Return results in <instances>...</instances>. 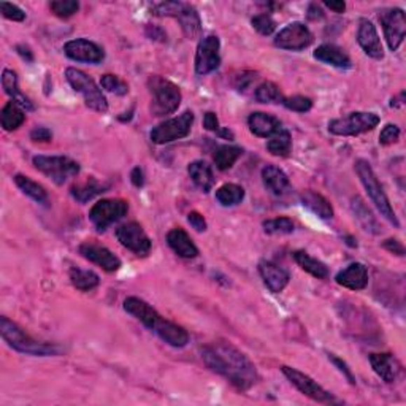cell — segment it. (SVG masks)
Returning a JSON list of instances; mask_svg holds the SVG:
<instances>
[{"label": "cell", "instance_id": "cell-36", "mask_svg": "<svg viewBox=\"0 0 406 406\" xmlns=\"http://www.w3.org/2000/svg\"><path fill=\"white\" fill-rule=\"evenodd\" d=\"M267 149L273 156L288 158L292 151V139L289 130L281 129L273 136H270L267 141Z\"/></svg>", "mask_w": 406, "mask_h": 406}, {"label": "cell", "instance_id": "cell-44", "mask_svg": "<svg viewBox=\"0 0 406 406\" xmlns=\"http://www.w3.org/2000/svg\"><path fill=\"white\" fill-rule=\"evenodd\" d=\"M251 24H253V27L260 35H272L274 31H276V22H274L273 18L268 13L255 15L253 20H251Z\"/></svg>", "mask_w": 406, "mask_h": 406}, {"label": "cell", "instance_id": "cell-52", "mask_svg": "<svg viewBox=\"0 0 406 406\" xmlns=\"http://www.w3.org/2000/svg\"><path fill=\"white\" fill-rule=\"evenodd\" d=\"M130 180H132L135 188H141L145 184V173H143L140 167H135L132 173H130Z\"/></svg>", "mask_w": 406, "mask_h": 406}, {"label": "cell", "instance_id": "cell-6", "mask_svg": "<svg viewBox=\"0 0 406 406\" xmlns=\"http://www.w3.org/2000/svg\"><path fill=\"white\" fill-rule=\"evenodd\" d=\"M153 15L156 16H172L180 21L184 35L189 40H194L202 32V20L197 10L190 4L184 2H162L154 4L151 7Z\"/></svg>", "mask_w": 406, "mask_h": 406}, {"label": "cell", "instance_id": "cell-12", "mask_svg": "<svg viewBox=\"0 0 406 406\" xmlns=\"http://www.w3.org/2000/svg\"><path fill=\"white\" fill-rule=\"evenodd\" d=\"M281 372L284 373L286 378L290 381L292 386H295L297 389L303 393V396L309 397L312 400H314V402L326 403V405L340 403L330 392L326 391L321 384L316 383L312 376L304 374L303 372H300V370L284 365V367H281Z\"/></svg>", "mask_w": 406, "mask_h": 406}, {"label": "cell", "instance_id": "cell-19", "mask_svg": "<svg viewBox=\"0 0 406 406\" xmlns=\"http://www.w3.org/2000/svg\"><path fill=\"white\" fill-rule=\"evenodd\" d=\"M357 41H359L360 48L365 52L367 56L376 61H381L384 57V48L381 43V38L376 31L374 24L367 20V18H362L359 21V29H357Z\"/></svg>", "mask_w": 406, "mask_h": 406}, {"label": "cell", "instance_id": "cell-18", "mask_svg": "<svg viewBox=\"0 0 406 406\" xmlns=\"http://www.w3.org/2000/svg\"><path fill=\"white\" fill-rule=\"evenodd\" d=\"M78 251L83 258L88 259L89 262H92V264L95 265H99L100 268H104L105 272L113 273L121 268V259H119L116 254H113L108 248L102 246V244H97L94 241H86L81 244Z\"/></svg>", "mask_w": 406, "mask_h": 406}, {"label": "cell", "instance_id": "cell-23", "mask_svg": "<svg viewBox=\"0 0 406 406\" xmlns=\"http://www.w3.org/2000/svg\"><path fill=\"white\" fill-rule=\"evenodd\" d=\"M313 56L314 59H318L319 62L332 65V67H337L342 70H348L352 67V62H351V57L348 56V52L337 45H332V43L321 45L316 48Z\"/></svg>", "mask_w": 406, "mask_h": 406}, {"label": "cell", "instance_id": "cell-5", "mask_svg": "<svg viewBox=\"0 0 406 406\" xmlns=\"http://www.w3.org/2000/svg\"><path fill=\"white\" fill-rule=\"evenodd\" d=\"M149 92H151V113L154 116H165L175 113L181 105V91L175 83L162 78V76H151L148 81Z\"/></svg>", "mask_w": 406, "mask_h": 406}, {"label": "cell", "instance_id": "cell-9", "mask_svg": "<svg viewBox=\"0 0 406 406\" xmlns=\"http://www.w3.org/2000/svg\"><path fill=\"white\" fill-rule=\"evenodd\" d=\"M32 162L35 169L59 186L80 173V164L65 156H35Z\"/></svg>", "mask_w": 406, "mask_h": 406}, {"label": "cell", "instance_id": "cell-28", "mask_svg": "<svg viewBox=\"0 0 406 406\" xmlns=\"http://www.w3.org/2000/svg\"><path fill=\"white\" fill-rule=\"evenodd\" d=\"M188 173L195 186L202 189L203 192H210L213 189L214 175L211 167L205 160H194V162H190L188 167Z\"/></svg>", "mask_w": 406, "mask_h": 406}, {"label": "cell", "instance_id": "cell-55", "mask_svg": "<svg viewBox=\"0 0 406 406\" xmlns=\"http://www.w3.org/2000/svg\"><path fill=\"white\" fill-rule=\"evenodd\" d=\"M16 50H18V52H20V55H21V57H22V59H26L27 62H32V61H34L32 51L29 50L27 46H24V45H18V46H16Z\"/></svg>", "mask_w": 406, "mask_h": 406}, {"label": "cell", "instance_id": "cell-22", "mask_svg": "<svg viewBox=\"0 0 406 406\" xmlns=\"http://www.w3.org/2000/svg\"><path fill=\"white\" fill-rule=\"evenodd\" d=\"M370 363L373 372L379 376L384 383H396L400 374V363L389 352L381 354H370Z\"/></svg>", "mask_w": 406, "mask_h": 406}, {"label": "cell", "instance_id": "cell-13", "mask_svg": "<svg viewBox=\"0 0 406 406\" xmlns=\"http://www.w3.org/2000/svg\"><path fill=\"white\" fill-rule=\"evenodd\" d=\"M379 22L391 51H397L406 35V18L402 8H384L379 11Z\"/></svg>", "mask_w": 406, "mask_h": 406}, {"label": "cell", "instance_id": "cell-2", "mask_svg": "<svg viewBox=\"0 0 406 406\" xmlns=\"http://www.w3.org/2000/svg\"><path fill=\"white\" fill-rule=\"evenodd\" d=\"M124 309L173 348H184L189 343V333L181 326L162 318L151 304L141 298L127 297L124 300Z\"/></svg>", "mask_w": 406, "mask_h": 406}, {"label": "cell", "instance_id": "cell-38", "mask_svg": "<svg viewBox=\"0 0 406 406\" xmlns=\"http://www.w3.org/2000/svg\"><path fill=\"white\" fill-rule=\"evenodd\" d=\"M244 199V189L234 183H225L216 190V200L223 206H235Z\"/></svg>", "mask_w": 406, "mask_h": 406}, {"label": "cell", "instance_id": "cell-41", "mask_svg": "<svg viewBox=\"0 0 406 406\" xmlns=\"http://www.w3.org/2000/svg\"><path fill=\"white\" fill-rule=\"evenodd\" d=\"M100 86L104 88L106 92H111V94H116V95H125L129 92L127 83L122 81L121 78H119V76L111 75V74L102 75Z\"/></svg>", "mask_w": 406, "mask_h": 406}, {"label": "cell", "instance_id": "cell-34", "mask_svg": "<svg viewBox=\"0 0 406 406\" xmlns=\"http://www.w3.org/2000/svg\"><path fill=\"white\" fill-rule=\"evenodd\" d=\"M351 208H352V211H354L357 220L362 224L363 229H365L367 232H372V234H379L381 232L379 223L376 220L374 214L370 211V208L365 205V203H363L362 199H359V197L352 199Z\"/></svg>", "mask_w": 406, "mask_h": 406}, {"label": "cell", "instance_id": "cell-4", "mask_svg": "<svg viewBox=\"0 0 406 406\" xmlns=\"http://www.w3.org/2000/svg\"><path fill=\"white\" fill-rule=\"evenodd\" d=\"M356 172L360 178V183L363 184V188H365L367 190L370 200H372V203L376 206V210L381 213V216H383L384 219L389 220L392 225L398 227L400 223L396 216V211H393V208L391 205L389 199H387L383 186H381L378 178H376L372 165H370L367 160L359 159V160H356Z\"/></svg>", "mask_w": 406, "mask_h": 406}, {"label": "cell", "instance_id": "cell-32", "mask_svg": "<svg viewBox=\"0 0 406 406\" xmlns=\"http://www.w3.org/2000/svg\"><path fill=\"white\" fill-rule=\"evenodd\" d=\"M294 259L298 264V267L312 274V276L318 279H326L328 276V268L324 262L312 258V255H309L308 253H304V251H295Z\"/></svg>", "mask_w": 406, "mask_h": 406}, {"label": "cell", "instance_id": "cell-46", "mask_svg": "<svg viewBox=\"0 0 406 406\" xmlns=\"http://www.w3.org/2000/svg\"><path fill=\"white\" fill-rule=\"evenodd\" d=\"M0 11H2V16L7 18L10 21H16L21 22L26 20V13L24 10L18 7L15 4H8V2H0Z\"/></svg>", "mask_w": 406, "mask_h": 406}, {"label": "cell", "instance_id": "cell-42", "mask_svg": "<svg viewBox=\"0 0 406 406\" xmlns=\"http://www.w3.org/2000/svg\"><path fill=\"white\" fill-rule=\"evenodd\" d=\"M50 8L57 18L67 20L80 10V4L76 0H55V2L50 4Z\"/></svg>", "mask_w": 406, "mask_h": 406}, {"label": "cell", "instance_id": "cell-50", "mask_svg": "<svg viewBox=\"0 0 406 406\" xmlns=\"http://www.w3.org/2000/svg\"><path fill=\"white\" fill-rule=\"evenodd\" d=\"M31 139L34 141H50L52 139V134H51L50 129L37 127L31 132Z\"/></svg>", "mask_w": 406, "mask_h": 406}, {"label": "cell", "instance_id": "cell-39", "mask_svg": "<svg viewBox=\"0 0 406 406\" xmlns=\"http://www.w3.org/2000/svg\"><path fill=\"white\" fill-rule=\"evenodd\" d=\"M254 97L260 104H283L284 95L278 85H274L272 81H265L255 89Z\"/></svg>", "mask_w": 406, "mask_h": 406}, {"label": "cell", "instance_id": "cell-37", "mask_svg": "<svg viewBox=\"0 0 406 406\" xmlns=\"http://www.w3.org/2000/svg\"><path fill=\"white\" fill-rule=\"evenodd\" d=\"M70 281L81 292H89L97 288L100 284L99 274L92 270H83V268H71L70 270Z\"/></svg>", "mask_w": 406, "mask_h": 406}, {"label": "cell", "instance_id": "cell-27", "mask_svg": "<svg viewBox=\"0 0 406 406\" xmlns=\"http://www.w3.org/2000/svg\"><path fill=\"white\" fill-rule=\"evenodd\" d=\"M300 202L304 208L321 219H332L333 218V206L330 205L324 195H321L314 190H304L300 195Z\"/></svg>", "mask_w": 406, "mask_h": 406}, {"label": "cell", "instance_id": "cell-15", "mask_svg": "<svg viewBox=\"0 0 406 406\" xmlns=\"http://www.w3.org/2000/svg\"><path fill=\"white\" fill-rule=\"evenodd\" d=\"M116 238L124 248L132 251L139 258H146L153 246L151 240H149L146 232L143 230V227L139 223H134V220L132 223L119 225L116 229Z\"/></svg>", "mask_w": 406, "mask_h": 406}, {"label": "cell", "instance_id": "cell-26", "mask_svg": "<svg viewBox=\"0 0 406 406\" xmlns=\"http://www.w3.org/2000/svg\"><path fill=\"white\" fill-rule=\"evenodd\" d=\"M262 183L265 189L273 195H284L290 188V181L286 173L276 165H267L262 170Z\"/></svg>", "mask_w": 406, "mask_h": 406}, {"label": "cell", "instance_id": "cell-16", "mask_svg": "<svg viewBox=\"0 0 406 406\" xmlns=\"http://www.w3.org/2000/svg\"><path fill=\"white\" fill-rule=\"evenodd\" d=\"M220 65V40L216 35H208L199 41L195 52L197 75H208Z\"/></svg>", "mask_w": 406, "mask_h": 406}, {"label": "cell", "instance_id": "cell-21", "mask_svg": "<svg viewBox=\"0 0 406 406\" xmlns=\"http://www.w3.org/2000/svg\"><path fill=\"white\" fill-rule=\"evenodd\" d=\"M337 284L351 290H362L368 284V270L360 262H352L335 276Z\"/></svg>", "mask_w": 406, "mask_h": 406}, {"label": "cell", "instance_id": "cell-45", "mask_svg": "<svg viewBox=\"0 0 406 406\" xmlns=\"http://www.w3.org/2000/svg\"><path fill=\"white\" fill-rule=\"evenodd\" d=\"M400 139V129L397 124H386L383 130H381L379 134V145L383 146H389L393 145V143H397Z\"/></svg>", "mask_w": 406, "mask_h": 406}, {"label": "cell", "instance_id": "cell-40", "mask_svg": "<svg viewBox=\"0 0 406 406\" xmlns=\"http://www.w3.org/2000/svg\"><path fill=\"white\" fill-rule=\"evenodd\" d=\"M265 234L270 235H286L294 232V223L289 218H276V219H268L262 223Z\"/></svg>", "mask_w": 406, "mask_h": 406}, {"label": "cell", "instance_id": "cell-10", "mask_svg": "<svg viewBox=\"0 0 406 406\" xmlns=\"http://www.w3.org/2000/svg\"><path fill=\"white\" fill-rule=\"evenodd\" d=\"M194 124V113L190 110H186L181 113L180 116L167 119V121L160 122L151 130V136L153 143L156 145H165V143L175 141V140H181L184 136H188L190 129H192Z\"/></svg>", "mask_w": 406, "mask_h": 406}, {"label": "cell", "instance_id": "cell-8", "mask_svg": "<svg viewBox=\"0 0 406 406\" xmlns=\"http://www.w3.org/2000/svg\"><path fill=\"white\" fill-rule=\"evenodd\" d=\"M379 121L381 119L376 113L354 111L343 118L332 119L328 122V132L340 136H354L373 130Z\"/></svg>", "mask_w": 406, "mask_h": 406}, {"label": "cell", "instance_id": "cell-54", "mask_svg": "<svg viewBox=\"0 0 406 406\" xmlns=\"http://www.w3.org/2000/svg\"><path fill=\"white\" fill-rule=\"evenodd\" d=\"M324 5L332 11H335V13H344L346 10V4L343 0H340V2H324Z\"/></svg>", "mask_w": 406, "mask_h": 406}, {"label": "cell", "instance_id": "cell-20", "mask_svg": "<svg viewBox=\"0 0 406 406\" xmlns=\"http://www.w3.org/2000/svg\"><path fill=\"white\" fill-rule=\"evenodd\" d=\"M259 273L262 279H264L265 286L273 292V294H279V292H283L286 286L289 284V279H290L289 272L281 265L274 264V262L272 260H260Z\"/></svg>", "mask_w": 406, "mask_h": 406}, {"label": "cell", "instance_id": "cell-25", "mask_svg": "<svg viewBox=\"0 0 406 406\" xmlns=\"http://www.w3.org/2000/svg\"><path fill=\"white\" fill-rule=\"evenodd\" d=\"M248 125L249 130L255 136H260V139H270L278 130L283 129L279 119H276L272 115H267L264 111H255L251 113L248 118Z\"/></svg>", "mask_w": 406, "mask_h": 406}, {"label": "cell", "instance_id": "cell-1", "mask_svg": "<svg viewBox=\"0 0 406 406\" xmlns=\"http://www.w3.org/2000/svg\"><path fill=\"white\" fill-rule=\"evenodd\" d=\"M202 359L214 373L224 376L238 391H248L258 383V370L241 351L230 343H213L202 349Z\"/></svg>", "mask_w": 406, "mask_h": 406}, {"label": "cell", "instance_id": "cell-33", "mask_svg": "<svg viewBox=\"0 0 406 406\" xmlns=\"http://www.w3.org/2000/svg\"><path fill=\"white\" fill-rule=\"evenodd\" d=\"M13 180H15L16 186L22 190V194H26L27 197H31L32 200H35L37 203H41V205H46V203H48V192L45 190V188L41 186V184L31 180V178L26 176V175H21V173H18V175H15Z\"/></svg>", "mask_w": 406, "mask_h": 406}, {"label": "cell", "instance_id": "cell-30", "mask_svg": "<svg viewBox=\"0 0 406 406\" xmlns=\"http://www.w3.org/2000/svg\"><path fill=\"white\" fill-rule=\"evenodd\" d=\"M24 121H26V113H24L22 106L16 104L15 100L7 102L2 111H0V122H2L4 130L13 132V130L21 127Z\"/></svg>", "mask_w": 406, "mask_h": 406}, {"label": "cell", "instance_id": "cell-51", "mask_svg": "<svg viewBox=\"0 0 406 406\" xmlns=\"http://www.w3.org/2000/svg\"><path fill=\"white\" fill-rule=\"evenodd\" d=\"M383 246L389 251V253H393V254H397V255H405V248H403V244L400 243L398 240H393V238H389V240H386L383 243Z\"/></svg>", "mask_w": 406, "mask_h": 406}, {"label": "cell", "instance_id": "cell-48", "mask_svg": "<svg viewBox=\"0 0 406 406\" xmlns=\"http://www.w3.org/2000/svg\"><path fill=\"white\" fill-rule=\"evenodd\" d=\"M188 223L192 225L197 232L206 230V220L203 218V214H200L199 211H190L188 214Z\"/></svg>", "mask_w": 406, "mask_h": 406}, {"label": "cell", "instance_id": "cell-53", "mask_svg": "<svg viewBox=\"0 0 406 406\" xmlns=\"http://www.w3.org/2000/svg\"><path fill=\"white\" fill-rule=\"evenodd\" d=\"M308 18L312 21H318L321 18H324V11H322L318 4H312L308 7Z\"/></svg>", "mask_w": 406, "mask_h": 406}, {"label": "cell", "instance_id": "cell-7", "mask_svg": "<svg viewBox=\"0 0 406 406\" xmlns=\"http://www.w3.org/2000/svg\"><path fill=\"white\" fill-rule=\"evenodd\" d=\"M65 78H67L69 85L74 88V91L83 95L86 106L97 113L108 111V100L88 74L75 67H69L65 70Z\"/></svg>", "mask_w": 406, "mask_h": 406}, {"label": "cell", "instance_id": "cell-24", "mask_svg": "<svg viewBox=\"0 0 406 406\" xmlns=\"http://www.w3.org/2000/svg\"><path fill=\"white\" fill-rule=\"evenodd\" d=\"M167 243L173 249V253L180 255L183 259H195L199 255V248L195 246L192 238L188 235L186 230H183L181 227L172 229L167 234Z\"/></svg>", "mask_w": 406, "mask_h": 406}, {"label": "cell", "instance_id": "cell-29", "mask_svg": "<svg viewBox=\"0 0 406 406\" xmlns=\"http://www.w3.org/2000/svg\"><path fill=\"white\" fill-rule=\"evenodd\" d=\"M2 86L5 89V94L10 95L11 100H15L16 104H20L24 110L32 111L35 108L31 99L26 97V95L20 91V86H18V76L13 70H10V69L4 70Z\"/></svg>", "mask_w": 406, "mask_h": 406}, {"label": "cell", "instance_id": "cell-49", "mask_svg": "<svg viewBox=\"0 0 406 406\" xmlns=\"http://www.w3.org/2000/svg\"><path fill=\"white\" fill-rule=\"evenodd\" d=\"M203 127L206 130H210V132H219L220 130V125H219V119L216 116V113L213 111H208L205 113V116H203Z\"/></svg>", "mask_w": 406, "mask_h": 406}, {"label": "cell", "instance_id": "cell-31", "mask_svg": "<svg viewBox=\"0 0 406 406\" xmlns=\"http://www.w3.org/2000/svg\"><path fill=\"white\" fill-rule=\"evenodd\" d=\"M105 189H106L105 184L99 183L97 180H95V178H89V180L85 183H80V184H75V186H71L70 194L76 202L86 203L89 200H92L94 197H97L102 192H105Z\"/></svg>", "mask_w": 406, "mask_h": 406}, {"label": "cell", "instance_id": "cell-35", "mask_svg": "<svg viewBox=\"0 0 406 406\" xmlns=\"http://www.w3.org/2000/svg\"><path fill=\"white\" fill-rule=\"evenodd\" d=\"M241 154H243L241 148L232 146V145H223L216 148L213 159L218 169L220 172H225L235 165L237 160L241 158Z\"/></svg>", "mask_w": 406, "mask_h": 406}, {"label": "cell", "instance_id": "cell-47", "mask_svg": "<svg viewBox=\"0 0 406 406\" xmlns=\"http://www.w3.org/2000/svg\"><path fill=\"white\" fill-rule=\"evenodd\" d=\"M328 356V360H330L333 365H335L340 372H342L344 376H346V379L349 381V383L354 386L356 384V378H354V374H352V372L349 370V367L346 365V362L340 359V357H337L335 354H327Z\"/></svg>", "mask_w": 406, "mask_h": 406}, {"label": "cell", "instance_id": "cell-43", "mask_svg": "<svg viewBox=\"0 0 406 406\" xmlns=\"http://www.w3.org/2000/svg\"><path fill=\"white\" fill-rule=\"evenodd\" d=\"M283 105L286 108L295 113H307L313 108V100L304 95H292V97H284Z\"/></svg>", "mask_w": 406, "mask_h": 406}, {"label": "cell", "instance_id": "cell-14", "mask_svg": "<svg viewBox=\"0 0 406 406\" xmlns=\"http://www.w3.org/2000/svg\"><path fill=\"white\" fill-rule=\"evenodd\" d=\"M314 41V35L303 22H290L274 37V46L286 51H303Z\"/></svg>", "mask_w": 406, "mask_h": 406}, {"label": "cell", "instance_id": "cell-17", "mask_svg": "<svg viewBox=\"0 0 406 406\" xmlns=\"http://www.w3.org/2000/svg\"><path fill=\"white\" fill-rule=\"evenodd\" d=\"M65 56L71 61L86 62V64H100L105 59L104 48H100L97 43L88 38H76L70 40L64 45Z\"/></svg>", "mask_w": 406, "mask_h": 406}, {"label": "cell", "instance_id": "cell-3", "mask_svg": "<svg viewBox=\"0 0 406 406\" xmlns=\"http://www.w3.org/2000/svg\"><path fill=\"white\" fill-rule=\"evenodd\" d=\"M0 333H2V338L8 343L10 348L21 352V354L48 357L57 356L62 352L61 346H57L56 343L38 342V340H35L29 333H26V330H22L16 322L10 321L5 316L0 318Z\"/></svg>", "mask_w": 406, "mask_h": 406}, {"label": "cell", "instance_id": "cell-56", "mask_svg": "<svg viewBox=\"0 0 406 406\" xmlns=\"http://www.w3.org/2000/svg\"><path fill=\"white\" fill-rule=\"evenodd\" d=\"M218 135L224 136V139H227V140H234V132H232V130H229V129H220Z\"/></svg>", "mask_w": 406, "mask_h": 406}, {"label": "cell", "instance_id": "cell-11", "mask_svg": "<svg viewBox=\"0 0 406 406\" xmlns=\"http://www.w3.org/2000/svg\"><path fill=\"white\" fill-rule=\"evenodd\" d=\"M129 211V203L122 199H104L94 203L89 211V220L99 232H105L111 224L122 219Z\"/></svg>", "mask_w": 406, "mask_h": 406}]
</instances>
